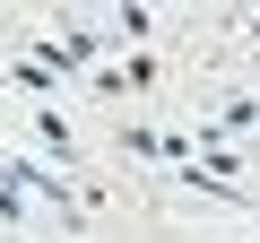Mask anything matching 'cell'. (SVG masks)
<instances>
[{"instance_id": "6", "label": "cell", "mask_w": 260, "mask_h": 243, "mask_svg": "<svg viewBox=\"0 0 260 243\" xmlns=\"http://www.w3.org/2000/svg\"><path fill=\"white\" fill-rule=\"evenodd\" d=\"M243 35H251V52H260V18H251V26H243Z\"/></svg>"}, {"instance_id": "1", "label": "cell", "mask_w": 260, "mask_h": 243, "mask_svg": "<svg viewBox=\"0 0 260 243\" xmlns=\"http://www.w3.org/2000/svg\"><path fill=\"white\" fill-rule=\"evenodd\" d=\"M87 87H95L104 104H121V96H148V87H165V61H156V52H121L113 70H87Z\"/></svg>"}, {"instance_id": "4", "label": "cell", "mask_w": 260, "mask_h": 243, "mask_svg": "<svg viewBox=\"0 0 260 243\" xmlns=\"http://www.w3.org/2000/svg\"><path fill=\"white\" fill-rule=\"evenodd\" d=\"M208 122H217L225 139H251V131H260V96H217V113H208Z\"/></svg>"}, {"instance_id": "2", "label": "cell", "mask_w": 260, "mask_h": 243, "mask_svg": "<svg viewBox=\"0 0 260 243\" xmlns=\"http://www.w3.org/2000/svg\"><path fill=\"white\" fill-rule=\"evenodd\" d=\"M26 139L52 157V174H78V122H70L61 104H35V113H26Z\"/></svg>"}, {"instance_id": "3", "label": "cell", "mask_w": 260, "mask_h": 243, "mask_svg": "<svg viewBox=\"0 0 260 243\" xmlns=\"http://www.w3.org/2000/svg\"><path fill=\"white\" fill-rule=\"evenodd\" d=\"M0 78H9V87H18V96H35V104H61V78H52V70H44V61H26V52H18V61H9V70H0Z\"/></svg>"}, {"instance_id": "5", "label": "cell", "mask_w": 260, "mask_h": 243, "mask_svg": "<svg viewBox=\"0 0 260 243\" xmlns=\"http://www.w3.org/2000/svg\"><path fill=\"white\" fill-rule=\"evenodd\" d=\"M0 226H9V234L26 226V191H18V183H0Z\"/></svg>"}]
</instances>
